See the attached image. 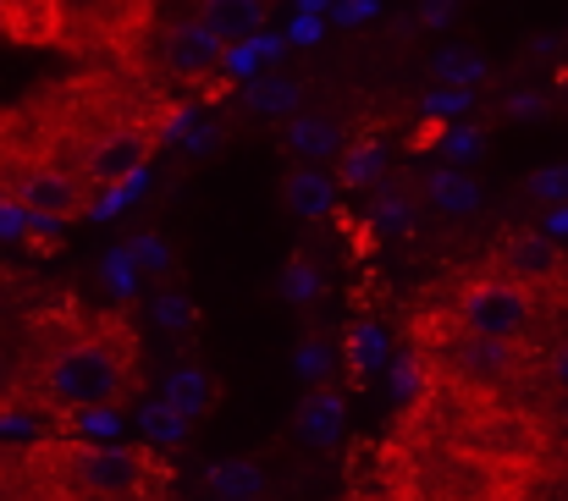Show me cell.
Returning a JSON list of instances; mask_svg holds the SVG:
<instances>
[{
  "instance_id": "cell-1",
  "label": "cell",
  "mask_w": 568,
  "mask_h": 501,
  "mask_svg": "<svg viewBox=\"0 0 568 501\" xmlns=\"http://www.w3.org/2000/svg\"><path fill=\"white\" fill-rule=\"evenodd\" d=\"M139 380V341L122 320H100V326H78L67 331L44 358H39V375H33V391L72 413V408H116L128 402Z\"/></svg>"
},
{
  "instance_id": "cell-2",
  "label": "cell",
  "mask_w": 568,
  "mask_h": 501,
  "mask_svg": "<svg viewBox=\"0 0 568 501\" xmlns=\"http://www.w3.org/2000/svg\"><path fill=\"white\" fill-rule=\"evenodd\" d=\"M453 326L480 336H503V341H530L541 326V293L508 270H480L469 282H458L453 293Z\"/></svg>"
},
{
  "instance_id": "cell-3",
  "label": "cell",
  "mask_w": 568,
  "mask_h": 501,
  "mask_svg": "<svg viewBox=\"0 0 568 501\" xmlns=\"http://www.w3.org/2000/svg\"><path fill=\"white\" fill-rule=\"evenodd\" d=\"M519 347L525 341H503V336H480L453 326L447 347H442V364L458 386H508L519 375Z\"/></svg>"
},
{
  "instance_id": "cell-4",
  "label": "cell",
  "mask_w": 568,
  "mask_h": 501,
  "mask_svg": "<svg viewBox=\"0 0 568 501\" xmlns=\"http://www.w3.org/2000/svg\"><path fill=\"white\" fill-rule=\"evenodd\" d=\"M155 127L150 122H116L111 133H100L83 155V182L89 187H105V182H122V176H139L155 155Z\"/></svg>"
},
{
  "instance_id": "cell-5",
  "label": "cell",
  "mask_w": 568,
  "mask_h": 501,
  "mask_svg": "<svg viewBox=\"0 0 568 501\" xmlns=\"http://www.w3.org/2000/svg\"><path fill=\"white\" fill-rule=\"evenodd\" d=\"M67 474L89 497H133L144 485L150 463L133 447H78V452H67Z\"/></svg>"
},
{
  "instance_id": "cell-6",
  "label": "cell",
  "mask_w": 568,
  "mask_h": 501,
  "mask_svg": "<svg viewBox=\"0 0 568 501\" xmlns=\"http://www.w3.org/2000/svg\"><path fill=\"white\" fill-rule=\"evenodd\" d=\"M17 204L28 215H44V221H72L89 209V182H78L61 166H33L17 182Z\"/></svg>"
},
{
  "instance_id": "cell-7",
  "label": "cell",
  "mask_w": 568,
  "mask_h": 501,
  "mask_svg": "<svg viewBox=\"0 0 568 501\" xmlns=\"http://www.w3.org/2000/svg\"><path fill=\"white\" fill-rule=\"evenodd\" d=\"M497 270H508V276H519V282H530L541 293V287H552L564 276L568 265L552 237H541V232H508L497 243Z\"/></svg>"
},
{
  "instance_id": "cell-8",
  "label": "cell",
  "mask_w": 568,
  "mask_h": 501,
  "mask_svg": "<svg viewBox=\"0 0 568 501\" xmlns=\"http://www.w3.org/2000/svg\"><path fill=\"white\" fill-rule=\"evenodd\" d=\"M293 430H298V441L304 447H337L343 441V430H348V402H343V391L332 386V380H315L310 386V397L298 402V419H293Z\"/></svg>"
},
{
  "instance_id": "cell-9",
  "label": "cell",
  "mask_w": 568,
  "mask_h": 501,
  "mask_svg": "<svg viewBox=\"0 0 568 501\" xmlns=\"http://www.w3.org/2000/svg\"><path fill=\"white\" fill-rule=\"evenodd\" d=\"M221 39L193 17V22H172L166 28V39H161V55H166V72H178V78H199V72H210L215 61H221Z\"/></svg>"
},
{
  "instance_id": "cell-10",
  "label": "cell",
  "mask_w": 568,
  "mask_h": 501,
  "mask_svg": "<svg viewBox=\"0 0 568 501\" xmlns=\"http://www.w3.org/2000/svg\"><path fill=\"white\" fill-rule=\"evenodd\" d=\"M221 44H248L260 28H265V6L260 0H199L193 11Z\"/></svg>"
},
{
  "instance_id": "cell-11",
  "label": "cell",
  "mask_w": 568,
  "mask_h": 501,
  "mask_svg": "<svg viewBox=\"0 0 568 501\" xmlns=\"http://www.w3.org/2000/svg\"><path fill=\"white\" fill-rule=\"evenodd\" d=\"M282 198H287L293 215H304V221H326V215L337 209V176H326V171H315V166H298V171H287Z\"/></svg>"
},
{
  "instance_id": "cell-12",
  "label": "cell",
  "mask_w": 568,
  "mask_h": 501,
  "mask_svg": "<svg viewBox=\"0 0 568 501\" xmlns=\"http://www.w3.org/2000/svg\"><path fill=\"white\" fill-rule=\"evenodd\" d=\"M425 204L436 209V215H475L480 209V182L469 176L464 166H436L425 176Z\"/></svg>"
},
{
  "instance_id": "cell-13",
  "label": "cell",
  "mask_w": 568,
  "mask_h": 501,
  "mask_svg": "<svg viewBox=\"0 0 568 501\" xmlns=\"http://www.w3.org/2000/svg\"><path fill=\"white\" fill-rule=\"evenodd\" d=\"M287 150H298L304 161H332V155L343 150V127H337L332 116H298V111H293V122H287Z\"/></svg>"
},
{
  "instance_id": "cell-14",
  "label": "cell",
  "mask_w": 568,
  "mask_h": 501,
  "mask_svg": "<svg viewBox=\"0 0 568 501\" xmlns=\"http://www.w3.org/2000/svg\"><path fill=\"white\" fill-rule=\"evenodd\" d=\"M166 402L193 425V419H204V413L215 408V386H210L204 369H178V375L166 380Z\"/></svg>"
},
{
  "instance_id": "cell-15",
  "label": "cell",
  "mask_w": 568,
  "mask_h": 501,
  "mask_svg": "<svg viewBox=\"0 0 568 501\" xmlns=\"http://www.w3.org/2000/svg\"><path fill=\"white\" fill-rule=\"evenodd\" d=\"M210 491L221 501H254L260 491H265V474L254 469V463H243V458H226V463H215L210 474Z\"/></svg>"
},
{
  "instance_id": "cell-16",
  "label": "cell",
  "mask_w": 568,
  "mask_h": 501,
  "mask_svg": "<svg viewBox=\"0 0 568 501\" xmlns=\"http://www.w3.org/2000/svg\"><path fill=\"white\" fill-rule=\"evenodd\" d=\"M343 352H348V364H354L359 375H376V369H386V326H376V320H359V326L348 331V341H343Z\"/></svg>"
},
{
  "instance_id": "cell-17",
  "label": "cell",
  "mask_w": 568,
  "mask_h": 501,
  "mask_svg": "<svg viewBox=\"0 0 568 501\" xmlns=\"http://www.w3.org/2000/svg\"><path fill=\"white\" fill-rule=\"evenodd\" d=\"M430 78L447 83V89H469V83L486 78V61H480L475 50H458V44H453V50H436V55H430Z\"/></svg>"
},
{
  "instance_id": "cell-18",
  "label": "cell",
  "mask_w": 568,
  "mask_h": 501,
  "mask_svg": "<svg viewBox=\"0 0 568 501\" xmlns=\"http://www.w3.org/2000/svg\"><path fill=\"white\" fill-rule=\"evenodd\" d=\"M248 105L260 116H293L298 111V83L293 78H254L248 83Z\"/></svg>"
},
{
  "instance_id": "cell-19",
  "label": "cell",
  "mask_w": 568,
  "mask_h": 501,
  "mask_svg": "<svg viewBox=\"0 0 568 501\" xmlns=\"http://www.w3.org/2000/svg\"><path fill=\"white\" fill-rule=\"evenodd\" d=\"M419 386H430V364H425L419 347H408L403 358H392V397H397V402H414Z\"/></svg>"
},
{
  "instance_id": "cell-20",
  "label": "cell",
  "mask_w": 568,
  "mask_h": 501,
  "mask_svg": "<svg viewBox=\"0 0 568 501\" xmlns=\"http://www.w3.org/2000/svg\"><path fill=\"white\" fill-rule=\"evenodd\" d=\"M381 144L376 139H359L354 150H343V187H371L381 176Z\"/></svg>"
},
{
  "instance_id": "cell-21",
  "label": "cell",
  "mask_w": 568,
  "mask_h": 501,
  "mask_svg": "<svg viewBox=\"0 0 568 501\" xmlns=\"http://www.w3.org/2000/svg\"><path fill=\"white\" fill-rule=\"evenodd\" d=\"M282 298L287 304H315L321 298V270L298 254V259H287V270H282Z\"/></svg>"
},
{
  "instance_id": "cell-22",
  "label": "cell",
  "mask_w": 568,
  "mask_h": 501,
  "mask_svg": "<svg viewBox=\"0 0 568 501\" xmlns=\"http://www.w3.org/2000/svg\"><path fill=\"white\" fill-rule=\"evenodd\" d=\"M139 425H144V436H150V441H183V436H189V419H183L166 397H161V402H150V408L139 413Z\"/></svg>"
},
{
  "instance_id": "cell-23",
  "label": "cell",
  "mask_w": 568,
  "mask_h": 501,
  "mask_svg": "<svg viewBox=\"0 0 568 501\" xmlns=\"http://www.w3.org/2000/svg\"><path fill=\"white\" fill-rule=\"evenodd\" d=\"M525 193H530L536 204H547V209H558V204H568V161H558V166H541V171H530Z\"/></svg>"
},
{
  "instance_id": "cell-24",
  "label": "cell",
  "mask_w": 568,
  "mask_h": 501,
  "mask_svg": "<svg viewBox=\"0 0 568 501\" xmlns=\"http://www.w3.org/2000/svg\"><path fill=\"white\" fill-rule=\"evenodd\" d=\"M436 144H442V161H447V166H464V161H480V155H486V133H480V127H453V133H442Z\"/></svg>"
},
{
  "instance_id": "cell-25",
  "label": "cell",
  "mask_w": 568,
  "mask_h": 501,
  "mask_svg": "<svg viewBox=\"0 0 568 501\" xmlns=\"http://www.w3.org/2000/svg\"><path fill=\"white\" fill-rule=\"evenodd\" d=\"M72 425H78V436H89V441H111L116 430H122V419L100 402V408H72Z\"/></svg>"
},
{
  "instance_id": "cell-26",
  "label": "cell",
  "mask_w": 568,
  "mask_h": 501,
  "mask_svg": "<svg viewBox=\"0 0 568 501\" xmlns=\"http://www.w3.org/2000/svg\"><path fill=\"white\" fill-rule=\"evenodd\" d=\"M376 226L381 232H403V226H408V198H403V193H381L376 198Z\"/></svg>"
},
{
  "instance_id": "cell-27",
  "label": "cell",
  "mask_w": 568,
  "mask_h": 501,
  "mask_svg": "<svg viewBox=\"0 0 568 501\" xmlns=\"http://www.w3.org/2000/svg\"><path fill=\"white\" fill-rule=\"evenodd\" d=\"M293 364H298V375H310V380H326V369H332V352H326V341H304Z\"/></svg>"
},
{
  "instance_id": "cell-28",
  "label": "cell",
  "mask_w": 568,
  "mask_h": 501,
  "mask_svg": "<svg viewBox=\"0 0 568 501\" xmlns=\"http://www.w3.org/2000/svg\"><path fill=\"white\" fill-rule=\"evenodd\" d=\"M128 254H133V259H139L144 270H161V265H166V243H161L155 232H150V237H139V243H133Z\"/></svg>"
},
{
  "instance_id": "cell-29",
  "label": "cell",
  "mask_w": 568,
  "mask_h": 501,
  "mask_svg": "<svg viewBox=\"0 0 568 501\" xmlns=\"http://www.w3.org/2000/svg\"><path fill=\"white\" fill-rule=\"evenodd\" d=\"M547 380L568 397V331L558 336V347H552V358H547Z\"/></svg>"
},
{
  "instance_id": "cell-30",
  "label": "cell",
  "mask_w": 568,
  "mask_h": 501,
  "mask_svg": "<svg viewBox=\"0 0 568 501\" xmlns=\"http://www.w3.org/2000/svg\"><path fill=\"white\" fill-rule=\"evenodd\" d=\"M155 315H161V326H189V320H193L183 298H161V304H155Z\"/></svg>"
},
{
  "instance_id": "cell-31",
  "label": "cell",
  "mask_w": 568,
  "mask_h": 501,
  "mask_svg": "<svg viewBox=\"0 0 568 501\" xmlns=\"http://www.w3.org/2000/svg\"><path fill=\"white\" fill-rule=\"evenodd\" d=\"M508 111L514 116H541V100L536 94H508Z\"/></svg>"
},
{
  "instance_id": "cell-32",
  "label": "cell",
  "mask_w": 568,
  "mask_h": 501,
  "mask_svg": "<svg viewBox=\"0 0 568 501\" xmlns=\"http://www.w3.org/2000/svg\"><path fill=\"white\" fill-rule=\"evenodd\" d=\"M447 11H453V0H425V6H419V17H425L430 28H442V22H447Z\"/></svg>"
},
{
  "instance_id": "cell-33",
  "label": "cell",
  "mask_w": 568,
  "mask_h": 501,
  "mask_svg": "<svg viewBox=\"0 0 568 501\" xmlns=\"http://www.w3.org/2000/svg\"><path fill=\"white\" fill-rule=\"evenodd\" d=\"M425 111L436 116V111H464V94H436V100H425Z\"/></svg>"
},
{
  "instance_id": "cell-34",
  "label": "cell",
  "mask_w": 568,
  "mask_h": 501,
  "mask_svg": "<svg viewBox=\"0 0 568 501\" xmlns=\"http://www.w3.org/2000/svg\"><path fill=\"white\" fill-rule=\"evenodd\" d=\"M552 232H568V204H558V209H552Z\"/></svg>"
},
{
  "instance_id": "cell-35",
  "label": "cell",
  "mask_w": 568,
  "mask_h": 501,
  "mask_svg": "<svg viewBox=\"0 0 568 501\" xmlns=\"http://www.w3.org/2000/svg\"><path fill=\"white\" fill-rule=\"evenodd\" d=\"M558 425H564V436H568V397H564V413H558Z\"/></svg>"
},
{
  "instance_id": "cell-36",
  "label": "cell",
  "mask_w": 568,
  "mask_h": 501,
  "mask_svg": "<svg viewBox=\"0 0 568 501\" xmlns=\"http://www.w3.org/2000/svg\"><path fill=\"white\" fill-rule=\"evenodd\" d=\"M260 6H265V0H260Z\"/></svg>"
}]
</instances>
